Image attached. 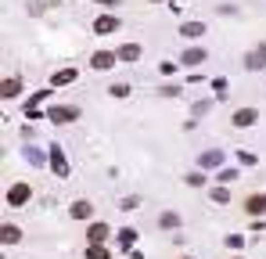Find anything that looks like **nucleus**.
<instances>
[{
  "mask_svg": "<svg viewBox=\"0 0 266 259\" xmlns=\"http://www.w3.org/2000/svg\"><path fill=\"white\" fill-rule=\"evenodd\" d=\"M248 209H252V212H259V209H266V198H248Z\"/></svg>",
  "mask_w": 266,
  "mask_h": 259,
  "instance_id": "1a4fd4ad",
  "label": "nucleus"
},
{
  "mask_svg": "<svg viewBox=\"0 0 266 259\" xmlns=\"http://www.w3.org/2000/svg\"><path fill=\"white\" fill-rule=\"evenodd\" d=\"M263 61H266V47H259V51H252V54H248V69H259Z\"/></svg>",
  "mask_w": 266,
  "mask_h": 259,
  "instance_id": "7ed1b4c3",
  "label": "nucleus"
},
{
  "mask_svg": "<svg viewBox=\"0 0 266 259\" xmlns=\"http://www.w3.org/2000/svg\"><path fill=\"white\" fill-rule=\"evenodd\" d=\"M108 65H115V54H97L94 58V69H108Z\"/></svg>",
  "mask_w": 266,
  "mask_h": 259,
  "instance_id": "20e7f679",
  "label": "nucleus"
},
{
  "mask_svg": "<svg viewBox=\"0 0 266 259\" xmlns=\"http://www.w3.org/2000/svg\"><path fill=\"white\" fill-rule=\"evenodd\" d=\"M72 216H76V220H87V216H90V205H87V202H76V205H72Z\"/></svg>",
  "mask_w": 266,
  "mask_h": 259,
  "instance_id": "39448f33",
  "label": "nucleus"
},
{
  "mask_svg": "<svg viewBox=\"0 0 266 259\" xmlns=\"http://www.w3.org/2000/svg\"><path fill=\"white\" fill-rule=\"evenodd\" d=\"M97 29H101V33H108V29H115V18H101V22H97Z\"/></svg>",
  "mask_w": 266,
  "mask_h": 259,
  "instance_id": "6e6552de",
  "label": "nucleus"
},
{
  "mask_svg": "<svg viewBox=\"0 0 266 259\" xmlns=\"http://www.w3.org/2000/svg\"><path fill=\"white\" fill-rule=\"evenodd\" d=\"M255 119H259L255 112H237V115H234V126H252Z\"/></svg>",
  "mask_w": 266,
  "mask_h": 259,
  "instance_id": "f03ea898",
  "label": "nucleus"
},
{
  "mask_svg": "<svg viewBox=\"0 0 266 259\" xmlns=\"http://www.w3.org/2000/svg\"><path fill=\"white\" fill-rule=\"evenodd\" d=\"M105 234H108L105 227H94V230H90V241H101V238H105Z\"/></svg>",
  "mask_w": 266,
  "mask_h": 259,
  "instance_id": "9b49d317",
  "label": "nucleus"
},
{
  "mask_svg": "<svg viewBox=\"0 0 266 259\" xmlns=\"http://www.w3.org/2000/svg\"><path fill=\"white\" fill-rule=\"evenodd\" d=\"M4 241H7V245L18 241V230H15V227H4Z\"/></svg>",
  "mask_w": 266,
  "mask_h": 259,
  "instance_id": "9d476101",
  "label": "nucleus"
},
{
  "mask_svg": "<svg viewBox=\"0 0 266 259\" xmlns=\"http://www.w3.org/2000/svg\"><path fill=\"white\" fill-rule=\"evenodd\" d=\"M0 94H4V97H15V94H18V79H7V83H4V90H0Z\"/></svg>",
  "mask_w": 266,
  "mask_h": 259,
  "instance_id": "423d86ee",
  "label": "nucleus"
},
{
  "mask_svg": "<svg viewBox=\"0 0 266 259\" xmlns=\"http://www.w3.org/2000/svg\"><path fill=\"white\" fill-rule=\"evenodd\" d=\"M51 119H54V123H69V119H76V112H72V108H54Z\"/></svg>",
  "mask_w": 266,
  "mask_h": 259,
  "instance_id": "f257e3e1",
  "label": "nucleus"
},
{
  "mask_svg": "<svg viewBox=\"0 0 266 259\" xmlns=\"http://www.w3.org/2000/svg\"><path fill=\"white\" fill-rule=\"evenodd\" d=\"M25 194H29V187H15V191H11V205H18V202H25Z\"/></svg>",
  "mask_w": 266,
  "mask_h": 259,
  "instance_id": "0eeeda50",
  "label": "nucleus"
}]
</instances>
